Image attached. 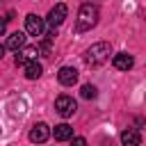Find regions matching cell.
<instances>
[{"label": "cell", "mask_w": 146, "mask_h": 146, "mask_svg": "<svg viewBox=\"0 0 146 146\" xmlns=\"http://www.w3.org/2000/svg\"><path fill=\"white\" fill-rule=\"evenodd\" d=\"M5 57V46H0V59Z\"/></svg>", "instance_id": "cell-17"}, {"label": "cell", "mask_w": 146, "mask_h": 146, "mask_svg": "<svg viewBox=\"0 0 146 146\" xmlns=\"http://www.w3.org/2000/svg\"><path fill=\"white\" fill-rule=\"evenodd\" d=\"M112 64H114V68H119V71H130L132 64H135V59H132V55H128V52H116V55L112 57Z\"/></svg>", "instance_id": "cell-9"}, {"label": "cell", "mask_w": 146, "mask_h": 146, "mask_svg": "<svg viewBox=\"0 0 146 146\" xmlns=\"http://www.w3.org/2000/svg\"><path fill=\"white\" fill-rule=\"evenodd\" d=\"M66 14H68V7L64 5V2H59V5H55L50 11H48V25L50 27H59L62 23H64V18H66Z\"/></svg>", "instance_id": "cell-4"}, {"label": "cell", "mask_w": 146, "mask_h": 146, "mask_svg": "<svg viewBox=\"0 0 146 146\" xmlns=\"http://www.w3.org/2000/svg\"><path fill=\"white\" fill-rule=\"evenodd\" d=\"M48 137H50L48 123H34L32 125V130H30V141L32 144H43V141H48Z\"/></svg>", "instance_id": "cell-6"}, {"label": "cell", "mask_w": 146, "mask_h": 146, "mask_svg": "<svg viewBox=\"0 0 146 146\" xmlns=\"http://www.w3.org/2000/svg\"><path fill=\"white\" fill-rule=\"evenodd\" d=\"M57 80H59V84H64V87H73V84L78 82V71H75L73 66H62L59 73H57Z\"/></svg>", "instance_id": "cell-8"}, {"label": "cell", "mask_w": 146, "mask_h": 146, "mask_svg": "<svg viewBox=\"0 0 146 146\" xmlns=\"http://www.w3.org/2000/svg\"><path fill=\"white\" fill-rule=\"evenodd\" d=\"M121 144H123V146H139V144H141V135H139V130H137V128H128V130H123V132H121Z\"/></svg>", "instance_id": "cell-10"}, {"label": "cell", "mask_w": 146, "mask_h": 146, "mask_svg": "<svg viewBox=\"0 0 146 146\" xmlns=\"http://www.w3.org/2000/svg\"><path fill=\"white\" fill-rule=\"evenodd\" d=\"M41 73H43V66H41L36 59L25 64V78H27V80H36V78H41Z\"/></svg>", "instance_id": "cell-13"}, {"label": "cell", "mask_w": 146, "mask_h": 146, "mask_svg": "<svg viewBox=\"0 0 146 146\" xmlns=\"http://www.w3.org/2000/svg\"><path fill=\"white\" fill-rule=\"evenodd\" d=\"M55 110L59 112V116H64V119H68V116H73V114H75V110H78V105H75V100H73L71 96H66V94H62V96H57V100H55Z\"/></svg>", "instance_id": "cell-3"}, {"label": "cell", "mask_w": 146, "mask_h": 146, "mask_svg": "<svg viewBox=\"0 0 146 146\" xmlns=\"http://www.w3.org/2000/svg\"><path fill=\"white\" fill-rule=\"evenodd\" d=\"M25 46V32H14L7 36V43H5V50H18Z\"/></svg>", "instance_id": "cell-11"}, {"label": "cell", "mask_w": 146, "mask_h": 146, "mask_svg": "<svg viewBox=\"0 0 146 146\" xmlns=\"http://www.w3.org/2000/svg\"><path fill=\"white\" fill-rule=\"evenodd\" d=\"M98 23V7L91 2H84L78 11V23H75V32H87Z\"/></svg>", "instance_id": "cell-2"}, {"label": "cell", "mask_w": 146, "mask_h": 146, "mask_svg": "<svg viewBox=\"0 0 146 146\" xmlns=\"http://www.w3.org/2000/svg\"><path fill=\"white\" fill-rule=\"evenodd\" d=\"M52 135H55V139H57V141H66V139H71V137H73V128H71L68 123H59V125H55Z\"/></svg>", "instance_id": "cell-12"}, {"label": "cell", "mask_w": 146, "mask_h": 146, "mask_svg": "<svg viewBox=\"0 0 146 146\" xmlns=\"http://www.w3.org/2000/svg\"><path fill=\"white\" fill-rule=\"evenodd\" d=\"M110 55H112V46L107 41H98L84 50V64L87 66H100L110 59Z\"/></svg>", "instance_id": "cell-1"}, {"label": "cell", "mask_w": 146, "mask_h": 146, "mask_svg": "<svg viewBox=\"0 0 146 146\" xmlns=\"http://www.w3.org/2000/svg\"><path fill=\"white\" fill-rule=\"evenodd\" d=\"M43 18L41 16H36V14H27L25 16V32L27 34H32V36H41L43 34Z\"/></svg>", "instance_id": "cell-5"}, {"label": "cell", "mask_w": 146, "mask_h": 146, "mask_svg": "<svg viewBox=\"0 0 146 146\" xmlns=\"http://www.w3.org/2000/svg\"><path fill=\"white\" fill-rule=\"evenodd\" d=\"M5 30H7V18H0V36L5 34Z\"/></svg>", "instance_id": "cell-16"}, {"label": "cell", "mask_w": 146, "mask_h": 146, "mask_svg": "<svg viewBox=\"0 0 146 146\" xmlns=\"http://www.w3.org/2000/svg\"><path fill=\"white\" fill-rule=\"evenodd\" d=\"M71 146H87V141H84L82 137H75V139L71 141Z\"/></svg>", "instance_id": "cell-15"}, {"label": "cell", "mask_w": 146, "mask_h": 146, "mask_svg": "<svg viewBox=\"0 0 146 146\" xmlns=\"http://www.w3.org/2000/svg\"><path fill=\"white\" fill-rule=\"evenodd\" d=\"M80 94H82V98H87V100H91V98H96V87H94V84H84Z\"/></svg>", "instance_id": "cell-14"}, {"label": "cell", "mask_w": 146, "mask_h": 146, "mask_svg": "<svg viewBox=\"0 0 146 146\" xmlns=\"http://www.w3.org/2000/svg\"><path fill=\"white\" fill-rule=\"evenodd\" d=\"M39 55V48L36 46H25L23 50H16V64L18 66H25L27 62H34Z\"/></svg>", "instance_id": "cell-7"}]
</instances>
